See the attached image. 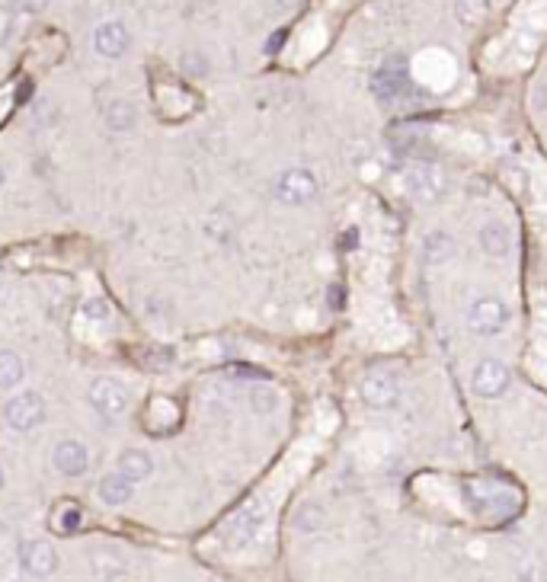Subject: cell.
I'll list each match as a JSON object with an SVG mask.
<instances>
[{
	"label": "cell",
	"instance_id": "1",
	"mask_svg": "<svg viewBox=\"0 0 547 582\" xmlns=\"http://www.w3.org/2000/svg\"><path fill=\"white\" fill-rule=\"evenodd\" d=\"M273 193L285 205H305L317 195V176L305 167H289V170H282L275 176Z\"/></svg>",
	"mask_w": 547,
	"mask_h": 582
},
{
	"label": "cell",
	"instance_id": "2",
	"mask_svg": "<svg viewBox=\"0 0 547 582\" xmlns=\"http://www.w3.org/2000/svg\"><path fill=\"white\" fill-rule=\"evenodd\" d=\"M362 400H365L371 410H391L400 400V381L394 372L388 368H375L368 372L365 381H362Z\"/></svg>",
	"mask_w": 547,
	"mask_h": 582
},
{
	"label": "cell",
	"instance_id": "3",
	"mask_svg": "<svg viewBox=\"0 0 547 582\" xmlns=\"http://www.w3.org/2000/svg\"><path fill=\"white\" fill-rule=\"evenodd\" d=\"M506 324H509V307H506V301H500V298L486 295V298H478V301L470 304L468 326L478 336H496Z\"/></svg>",
	"mask_w": 547,
	"mask_h": 582
},
{
	"label": "cell",
	"instance_id": "4",
	"mask_svg": "<svg viewBox=\"0 0 547 582\" xmlns=\"http://www.w3.org/2000/svg\"><path fill=\"white\" fill-rule=\"evenodd\" d=\"M90 404H94V410L100 413V416L116 420V416H122L128 406L126 384H118L116 378H96L94 388H90Z\"/></svg>",
	"mask_w": 547,
	"mask_h": 582
},
{
	"label": "cell",
	"instance_id": "5",
	"mask_svg": "<svg viewBox=\"0 0 547 582\" xmlns=\"http://www.w3.org/2000/svg\"><path fill=\"white\" fill-rule=\"evenodd\" d=\"M509 381H512L509 368L502 365L500 358H480L474 374H470V388L478 390L480 397H486V400H496V397L506 394Z\"/></svg>",
	"mask_w": 547,
	"mask_h": 582
},
{
	"label": "cell",
	"instance_id": "6",
	"mask_svg": "<svg viewBox=\"0 0 547 582\" xmlns=\"http://www.w3.org/2000/svg\"><path fill=\"white\" fill-rule=\"evenodd\" d=\"M4 416H7L10 429L29 432V429L42 426V420H45V400H42L39 394H20L7 404Z\"/></svg>",
	"mask_w": 547,
	"mask_h": 582
},
{
	"label": "cell",
	"instance_id": "7",
	"mask_svg": "<svg viewBox=\"0 0 547 582\" xmlns=\"http://www.w3.org/2000/svg\"><path fill=\"white\" fill-rule=\"evenodd\" d=\"M20 567H23V573L32 576V579H45V576L55 573L58 557L45 541H29V544H23V551H20Z\"/></svg>",
	"mask_w": 547,
	"mask_h": 582
},
{
	"label": "cell",
	"instance_id": "8",
	"mask_svg": "<svg viewBox=\"0 0 547 582\" xmlns=\"http://www.w3.org/2000/svg\"><path fill=\"white\" fill-rule=\"evenodd\" d=\"M407 186L410 193L420 199V202H432L438 193H442V186H445V179H442V173H438L436 163H413L407 173Z\"/></svg>",
	"mask_w": 547,
	"mask_h": 582
},
{
	"label": "cell",
	"instance_id": "9",
	"mask_svg": "<svg viewBox=\"0 0 547 582\" xmlns=\"http://www.w3.org/2000/svg\"><path fill=\"white\" fill-rule=\"evenodd\" d=\"M94 48L102 58H122L128 48V29L122 23H116V20L100 23L94 32Z\"/></svg>",
	"mask_w": 547,
	"mask_h": 582
},
{
	"label": "cell",
	"instance_id": "10",
	"mask_svg": "<svg viewBox=\"0 0 547 582\" xmlns=\"http://www.w3.org/2000/svg\"><path fill=\"white\" fill-rule=\"evenodd\" d=\"M55 467L64 477L86 474V448L80 442H61L55 448Z\"/></svg>",
	"mask_w": 547,
	"mask_h": 582
},
{
	"label": "cell",
	"instance_id": "11",
	"mask_svg": "<svg viewBox=\"0 0 547 582\" xmlns=\"http://www.w3.org/2000/svg\"><path fill=\"white\" fill-rule=\"evenodd\" d=\"M480 247H484L486 257H506L512 250V231H509L502 221H490V225L480 231Z\"/></svg>",
	"mask_w": 547,
	"mask_h": 582
},
{
	"label": "cell",
	"instance_id": "12",
	"mask_svg": "<svg viewBox=\"0 0 547 582\" xmlns=\"http://www.w3.org/2000/svg\"><path fill=\"white\" fill-rule=\"evenodd\" d=\"M151 471H154V461H151L141 448H126L118 455V474H126L132 483L148 480Z\"/></svg>",
	"mask_w": 547,
	"mask_h": 582
},
{
	"label": "cell",
	"instance_id": "13",
	"mask_svg": "<svg viewBox=\"0 0 547 582\" xmlns=\"http://www.w3.org/2000/svg\"><path fill=\"white\" fill-rule=\"evenodd\" d=\"M96 493H100V499L106 505H126L135 496V483L126 474H112V477H102Z\"/></svg>",
	"mask_w": 547,
	"mask_h": 582
},
{
	"label": "cell",
	"instance_id": "14",
	"mask_svg": "<svg viewBox=\"0 0 547 582\" xmlns=\"http://www.w3.org/2000/svg\"><path fill=\"white\" fill-rule=\"evenodd\" d=\"M26 368H23V358L16 356L10 349H0V390H10L16 388L20 381H23Z\"/></svg>",
	"mask_w": 547,
	"mask_h": 582
},
{
	"label": "cell",
	"instance_id": "15",
	"mask_svg": "<svg viewBox=\"0 0 547 582\" xmlns=\"http://www.w3.org/2000/svg\"><path fill=\"white\" fill-rule=\"evenodd\" d=\"M490 13V0H454V16L461 26H480Z\"/></svg>",
	"mask_w": 547,
	"mask_h": 582
},
{
	"label": "cell",
	"instance_id": "16",
	"mask_svg": "<svg viewBox=\"0 0 547 582\" xmlns=\"http://www.w3.org/2000/svg\"><path fill=\"white\" fill-rule=\"evenodd\" d=\"M106 122H110V128H116V132H126V128L135 125V106L126 100L112 102L110 112H106Z\"/></svg>",
	"mask_w": 547,
	"mask_h": 582
},
{
	"label": "cell",
	"instance_id": "17",
	"mask_svg": "<svg viewBox=\"0 0 547 582\" xmlns=\"http://www.w3.org/2000/svg\"><path fill=\"white\" fill-rule=\"evenodd\" d=\"M110 301H102V298H90L84 304V317L86 320H110Z\"/></svg>",
	"mask_w": 547,
	"mask_h": 582
},
{
	"label": "cell",
	"instance_id": "18",
	"mask_svg": "<svg viewBox=\"0 0 547 582\" xmlns=\"http://www.w3.org/2000/svg\"><path fill=\"white\" fill-rule=\"evenodd\" d=\"M61 519H64V525H58V531H70V529H78V525H80V512H78V509H64Z\"/></svg>",
	"mask_w": 547,
	"mask_h": 582
},
{
	"label": "cell",
	"instance_id": "19",
	"mask_svg": "<svg viewBox=\"0 0 547 582\" xmlns=\"http://www.w3.org/2000/svg\"><path fill=\"white\" fill-rule=\"evenodd\" d=\"M20 4V10H26V13H39V10L48 7V0H16Z\"/></svg>",
	"mask_w": 547,
	"mask_h": 582
},
{
	"label": "cell",
	"instance_id": "20",
	"mask_svg": "<svg viewBox=\"0 0 547 582\" xmlns=\"http://www.w3.org/2000/svg\"><path fill=\"white\" fill-rule=\"evenodd\" d=\"M7 32H10V16L0 10V42L7 39Z\"/></svg>",
	"mask_w": 547,
	"mask_h": 582
},
{
	"label": "cell",
	"instance_id": "21",
	"mask_svg": "<svg viewBox=\"0 0 547 582\" xmlns=\"http://www.w3.org/2000/svg\"><path fill=\"white\" fill-rule=\"evenodd\" d=\"M301 0H279V7H285V10H291V7H298Z\"/></svg>",
	"mask_w": 547,
	"mask_h": 582
},
{
	"label": "cell",
	"instance_id": "22",
	"mask_svg": "<svg viewBox=\"0 0 547 582\" xmlns=\"http://www.w3.org/2000/svg\"><path fill=\"white\" fill-rule=\"evenodd\" d=\"M0 183H4V170H0Z\"/></svg>",
	"mask_w": 547,
	"mask_h": 582
},
{
	"label": "cell",
	"instance_id": "23",
	"mask_svg": "<svg viewBox=\"0 0 547 582\" xmlns=\"http://www.w3.org/2000/svg\"><path fill=\"white\" fill-rule=\"evenodd\" d=\"M0 483H4V471H0Z\"/></svg>",
	"mask_w": 547,
	"mask_h": 582
}]
</instances>
